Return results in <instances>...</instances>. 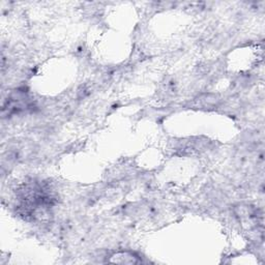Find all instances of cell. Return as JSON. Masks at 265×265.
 I'll list each match as a JSON object with an SVG mask.
<instances>
[{
	"mask_svg": "<svg viewBox=\"0 0 265 265\" xmlns=\"http://www.w3.org/2000/svg\"><path fill=\"white\" fill-rule=\"evenodd\" d=\"M112 263H119V264H137L141 263V259L137 257L135 254L130 253V252H120L112 255L109 260Z\"/></svg>",
	"mask_w": 265,
	"mask_h": 265,
	"instance_id": "obj_1",
	"label": "cell"
}]
</instances>
